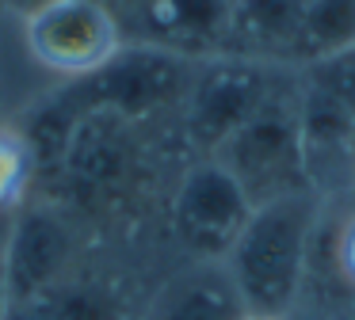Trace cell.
I'll return each mask as SVG.
<instances>
[{
	"label": "cell",
	"instance_id": "cell-3",
	"mask_svg": "<svg viewBox=\"0 0 355 320\" xmlns=\"http://www.w3.org/2000/svg\"><path fill=\"white\" fill-rule=\"evenodd\" d=\"M291 73V65H268V61L241 57V53L199 57L187 96L180 103L184 137L195 145L199 157H214Z\"/></svg>",
	"mask_w": 355,
	"mask_h": 320
},
{
	"label": "cell",
	"instance_id": "cell-19",
	"mask_svg": "<svg viewBox=\"0 0 355 320\" xmlns=\"http://www.w3.org/2000/svg\"><path fill=\"white\" fill-rule=\"evenodd\" d=\"M347 320H355V317H347Z\"/></svg>",
	"mask_w": 355,
	"mask_h": 320
},
{
	"label": "cell",
	"instance_id": "cell-10",
	"mask_svg": "<svg viewBox=\"0 0 355 320\" xmlns=\"http://www.w3.org/2000/svg\"><path fill=\"white\" fill-rule=\"evenodd\" d=\"M241 305L233 282L225 278L222 263H199L195 271L180 274L157 301L153 320H241Z\"/></svg>",
	"mask_w": 355,
	"mask_h": 320
},
{
	"label": "cell",
	"instance_id": "cell-5",
	"mask_svg": "<svg viewBox=\"0 0 355 320\" xmlns=\"http://www.w3.org/2000/svg\"><path fill=\"white\" fill-rule=\"evenodd\" d=\"M199 57L161 42H126L96 76L73 84V99L85 111H111L126 122H146L153 114L180 111Z\"/></svg>",
	"mask_w": 355,
	"mask_h": 320
},
{
	"label": "cell",
	"instance_id": "cell-20",
	"mask_svg": "<svg viewBox=\"0 0 355 320\" xmlns=\"http://www.w3.org/2000/svg\"><path fill=\"white\" fill-rule=\"evenodd\" d=\"M0 4H4V0H0Z\"/></svg>",
	"mask_w": 355,
	"mask_h": 320
},
{
	"label": "cell",
	"instance_id": "cell-8",
	"mask_svg": "<svg viewBox=\"0 0 355 320\" xmlns=\"http://www.w3.org/2000/svg\"><path fill=\"white\" fill-rule=\"evenodd\" d=\"M302 73V69H298ZM302 168L313 195L324 202H344L355 195V118H347L329 96L302 80L298 91Z\"/></svg>",
	"mask_w": 355,
	"mask_h": 320
},
{
	"label": "cell",
	"instance_id": "cell-17",
	"mask_svg": "<svg viewBox=\"0 0 355 320\" xmlns=\"http://www.w3.org/2000/svg\"><path fill=\"white\" fill-rule=\"evenodd\" d=\"M8 221L12 217H0V317L8 309Z\"/></svg>",
	"mask_w": 355,
	"mask_h": 320
},
{
	"label": "cell",
	"instance_id": "cell-2",
	"mask_svg": "<svg viewBox=\"0 0 355 320\" xmlns=\"http://www.w3.org/2000/svg\"><path fill=\"white\" fill-rule=\"evenodd\" d=\"M298 91H302V73L294 69L271 91L268 103L214 152V160L241 183V190L248 195L252 206L309 190L306 168H302Z\"/></svg>",
	"mask_w": 355,
	"mask_h": 320
},
{
	"label": "cell",
	"instance_id": "cell-18",
	"mask_svg": "<svg viewBox=\"0 0 355 320\" xmlns=\"http://www.w3.org/2000/svg\"><path fill=\"white\" fill-rule=\"evenodd\" d=\"M241 320H275V317H252V312H245Z\"/></svg>",
	"mask_w": 355,
	"mask_h": 320
},
{
	"label": "cell",
	"instance_id": "cell-15",
	"mask_svg": "<svg viewBox=\"0 0 355 320\" xmlns=\"http://www.w3.org/2000/svg\"><path fill=\"white\" fill-rule=\"evenodd\" d=\"M332 244H329V259H332V274L340 278V286L355 297V206H347L340 213V221L332 225Z\"/></svg>",
	"mask_w": 355,
	"mask_h": 320
},
{
	"label": "cell",
	"instance_id": "cell-13",
	"mask_svg": "<svg viewBox=\"0 0 355 320\" xmlns=\"http://www.w3.org/2000/svg\"><path fill=\"white\" fill-rule=\"evenodd\" d=\"M46 309L54 320H123V297L115 290L100 286V282H85V278H65L62 286H54L46 297Z\"/></svg>",
	"mask_w": 355,
	"mask_h": 320
},
{
	"label": "cell",
	"instance_id": "cell-6",
	"mask_svg": "<svg viewBox=\"0 0 355 320\" xmlns=\"http://www.w3.org/2000/svg\"><path fill=\"white\" fill-rule=\"evenodd\" d=\"M248 217V195L214 157H199L180 172L168 198V225L195 263H222Z\"/></svg>",
	"mask_w": 355,
	"mask_h": 320
},
{
	"label": "cell",
	"instance_id": "cell-16",
	"mask_svg": "<svg viewBox=\"0 0 355 320\" xmlns=\"http://www.w3.org/2000/svg\"><path fill=\"white\" fill-rule=\"evenodd\" d=\"M0 320H54V317H50L46 301H42V297H35V301H12Z\"/></svg>",
	"mask_w": 355,
	"mask_h": 320
},
{
	"label": "cell",
	"instance_id": "cell-7",
	"mask_svg": "<svg viewBox=\"0 0 355 320\" xmlns=\"http://www.w3.org/2000/svg\"><path fill=\"white\" fill-rule=\"evenodd\" d=\"M77 236L65 210L50 202H27L8 221V305L46 297L69 278Z\"/></svg>",
	"mask_w": 355,
	"mask_h": 320
},
{
	"label": "cell",
	"instance_id": "cell-12",
	"mask_svg": "<svg viewBox=\"0 0 355 320\" xmlns=\"http://www.w3.org/2000/svg\"><path fill=\"white\" fill-rule=\"evenodd\" d=\"M35 179H39V157L24 126L0 122V217H12L19 206L31 202Z\"/></svg>",
	"mask_w": 355,
	"mask_h": 320
},
{
	"label": "cell",
	"instance_id": "cell-14",
	"mask_svg": "<svg viewBox=\"0 0 355 320\" xmlns=\"http://www.w3.org/2000/svg\"><path fill=\"white\" fill-rule=\"evenodd\" d=\"M302 80L313 84L321 96H329L347 118H355V46H344L321 61H309L302 69Z\"/></svg>",
	"mask_w": 355,
	"mask_h": 320
},
{
	"label": "cell",
	"instance_id": "cell-9",
	"mask_svg": "<svg viewBox=\"0 0 355 320\" xmlns=\"http://www.w3.org/2000/svg\"><path fill=\"white\" fill-rule=\"evenodd\" d=\"M309 0H233L225 53L298 69V42Z\"/></svg>",
	"mask_w": 355,
	"mask_h": 320
},
{
	"label": "cell",
	"instance_id": "cell-4",
	"mask_svg": "<svg viewBox=\"0 0 355 320\" xmlns=\"http://www.w3.org/2000/svg\"><path fill=\"white\" fill-rule=\"evenodd\" d=\"M19 42L42 73L77 84L123 50L126 30L107 0H42L19 15Z\"/></svg>",
	"mask_w": 355,
	"mask_h": 320
},
{
	"label": "cell",
	"instance_id": "cell-1",
	"mask_svg": "<svg viewBox=\"0 0 355 320\" xmlns=\"http://www.w3.org/2000/svg\"><path fill=\"white\" fill-rule=\"evenodd\" d=\"M324 217V198L313 190L283 195L275 202L252 206L230 256L222 259L245 312L291 320L306 297L317 229Z\"/></svg>",
	"mask_w": 355,
	"mask_h": 320
},
{
	"label": "cell",
	"instance_id": "cell-11",
	"mask_svg": "<svg viewBox=\"0 0 355 320\" xmlns=\"http://www.w3.org/2000/svg\"><path fill=\"white\" fill-rule=\"evenodd\" d=\"M355 46V0H309L298 42V69Z\"/></svg>",
	"mask_w": 355,
	"mask_h": 320
}]
</instances>
